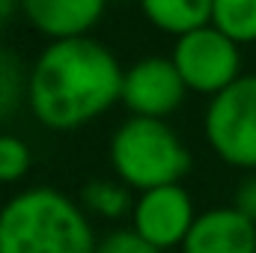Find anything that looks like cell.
<instances>
[{
    "label": "cell",
    "instance_id": "obj_1",
    "mask_svg": "<svg viewBox=\"0 0 256 253\" xmlns=\"http://www.w3.org/2000/svg\"><path fill=\"white\" fill-rule=\"evenodd\" d=\"M126 68L92 36L48 42L30 66L27 108L51 131H74L122 98Z\"/></svg>",
    "mask_w": 256,
    "mask_h": 253
},
{
    "label": "cell",
    "instance_id": "obj_2",
    "mask_svg": "<svg viewBox=\"0 0 256 253\" xmlns=\"http://www.w3.org/2000/svg\"><path fill=\"white\" fill-rule=\"evenodd\" d=\"M96 248L90 214L63 190L33 185L0 206V253H96Z\"/></svg>",
    "mask_w": 256,
    "mask_h": 253
},
{
    "label": "cell",
    "instance_id": "obj_3",
    "mask_svg": "<svg viewBox=\"0 0 256 253\" xmlns=\"http://www.w3.org/2000/svg\"><path fill=\"white\" fill-rule=\"evenodd\" d=\"M108 158L114 176L137 194L182 182L191 170V149L167 120H122L110 134Z\"/></svg>",
    "mask_w": 256,
    "mask_h": 253
},
{
    "label": "cell",
    "instance_id": "obj_4",
    "mask_svg": "<svg viewBox=\"0 0 256 253\" xmlns=\"http://www.w3.org/2000/svg\"><path fill=\"white\" fill-rule=\"evenodd\" d=\"M202 134L224 164L236 170H256V74H242L208 98Z\"/></svg>",
    "mask_w": 256,
    "mask_h": 253
},
{
    "label": "cell",
    "instance_id": "obj_5",
    "mask_svg": "<svg viewBox=\"0 0 256 253\" xmlns=\"http://www.w3.org/2000/svg\"><path fill=\"white\" fill-rule=\"evenodd\" d=\"M170 60L176 63L188 92L206 98L218 96L242 78V45L212 24L176 36Z\"/></svg>",
    "mask_w": 256,
    "mask_h": 253
},
{
    "label": "cell",
    "instance_id": "obj_6",
    "mask_svg": "<svg viewBox=\"0 0 256 253\" xmlns=\"http://www.w3.org/2000/svg\"><path fill=\"white\" fill-rule=\"evenodd\" d=\"M188 96V86L179 74L176 63L161 54L140 57L122 74V98L120 104L128 116L146 120H170Z\"/></svg>",
    "mask_w": 256,
    "mask_h": 253
},
{
    "label": "cell",
    "instance_id": "obj_7",
    "mask_svg": "<svg viewBox=\"0 0 256 253\" xmlns=\"http://www.w3.org/2000/svg\"><path fill=\"white\" fill-rule=\"evenodd\" d=\"M196 206L194 196L182 182L161 185V188L140 190L134 196L131 208V230L140 232L149 244L158 250H176L188 238L194 220H196Z\"/></svg>",
    "mask_w": 256,
    "mask_h": 253
},
{
    "label": "cell",
    "instance_id": "obj_8",
    "mask_svg": "<svg viewBox=\"0 0 256 253\" xmlns=\"http://www.w3.org/2000/svg\"><path fill=\"white\" fill-rule=\"evenodd\" d=\"M182 253H256V224L236 206H214L196 214Z\"/></svg>",
    "mask_w": 256,
    "mask_h": 253
},
{
    "label": "cell",
    "instance_id": "obj_9",
    "mask_svg": "<svg viewBox=\"0 0 256 253\" xmlns=\"http://www.w3.org/2000/svg\"><path fill=\"white\" fill-rule=\"evenodd\" d=\"M27 24L45 39H80L104 18L110 0H18Z\"/></svg>",
    "mask_w": 256,
    "mask_h": 253
},
{
    "label": "cell",
    "instance_id": "obj_10",
    "mask_svg": "<svg viewBox=\"0 0 256 253\" xmlns=\"http://www.w3.org/2000/svg\"><path fill=\"white\" fill-rule=\"evenodd\" d=\"M137 6L155 30L173 39L212 24V0H137Z\"/></svg>",
    "mask_w": 256,
    "mask_h": 253
},
{
    "label": "cell",
    "instance_id": "obj_11",
    "mask_svg": "<svg viewBox=\"0 0 256 253\" xmlns=\"http://www.w3.org/2000/svg\"><path fill=\"white\" fill-rule=\"evenodd\" d=\"M80 206L90 218L98 220H122L131 218L134 208V196L126 182H120L116 176L110 179H90L80 188Z\"/></svg>",
    "mask_w": 256,
    "mask_h": 253
},
{
    "label": "cell",
    "instance_id": "obj_12",
    "mask_svg": "<svg viewBox=\"0 0 256 253\" xmlns=\"http://www.w3.org/2000/svg\"><path fill=\"white\" fill-rule=\"evenodd\" d=\"M212 27L238 45H256V0H212Z\"/></svg>",
    "mask_w": 256,
    "mask_h": 253
},
{
    "label": "cell",
    "instance_id": "obj_13",
    "mask_svg": "<svg viewBox=\"0 0 256 253\" xmlns=\"http://www.w3.org/2000/svg\"><path fill=\"white\" fill-rule=\"evenodd\" d=\"M27 80L30 68H24V60L15 51L0 48V122L12 120L21 104H27Z\"/></svg>",
    "mask_w": 256,
    "mask_h": 253
},
{
    "label": "cell",
    "instance_id": "obj_14",
    "mask_svg": "<svg viewBox=\"0 0 256 253\" xmlns=\"http://www.w3.org/2000/svg\"><path fill=\"white\" fill-rule=\"evenodd\" d=\"M33 167V149L18 134H0V185L21 182Z\"/></svg>",
    "mask_w": 256,
    "mask_h": 253
},
{
    "label": "cell",
    "instance_id": "obj_15",
    "mask_svg": "<svg viewBox=\"0 0 256 253\" xmlns=\"http://www.w3.org/2000/svg\"><path fill=\"white\" fill-rule=\"evenodd\" d=\"M96 253H164V250H158L155 244H149L131 226H120V230H110L108 236L98 238Z\"/></svg>",
    "mask_w": 256,
    "mask_h": 253
},
{
    "label": "cell",
    "instance_id": "obj_16",
    "mask_svg": "<svg viewBox=\"0 0 256 253\" xmlns=\"http://www.w3.org/2000/svg\"><path fill=\"white\" fill-rule=\"evenodd\" d=\"M232 206H236L244 218H250L256 224V170H250V173L238 182V188L232 194Z\"/></svg>",
    "mask_w": 256,
    "mask_h": 253
},
{
    "label": "cell",
    "instance_id": "obj_17",
    "mask_svg": "<svg viewBox=\"0 0 256 253\" xmlns=\"http://www.w3.org/2000/svg\"><path fill=\"white\" fill-rule=\"evenodd\" d=\"M21 12V3L18 0H0V30Z\"/></svg>",
    "mask_w": 256,
    "mask_h": 253
}]
</instances>
